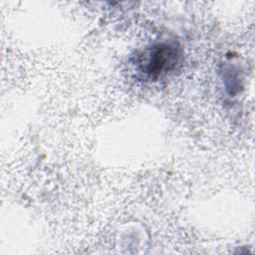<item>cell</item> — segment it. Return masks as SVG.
Listing matches in <instances>:
<instances>
[{
  "label": "cell",
  "instance_id": "obj_1",
  "mask_svg": "<svg viewBox=\"0 0 255 255\" xmlns=\"http://www.w3.org/2000/svg\"><path fill=\"white\" fill-rule=\"evenodd\" d=\"M176 49L169 45H160L155 47L147 62L145 73L150 76H158L164 71H168L176 62Z\"/></svg>",
  "mask_w": 255,
  "mask_h": 255
}]
</instances>
